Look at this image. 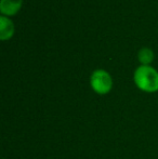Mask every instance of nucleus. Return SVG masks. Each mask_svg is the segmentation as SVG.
I'll list each match as a JSON object with an SVG mask.
<instances>
[{
	"label": "nucleus",
	"mask_w": 158,
	"mask_h": 159,
	"mask_svg": "<svg viewBox=\"0 0 158 159\" xmlns=\"http://www.w3.org/2000/svg\"><path fill=\"white\" fill-rule=\"evenodd\" d=\"M134 84L140 90L147 93L158 91V71L150 65H141L133 75Z\"/></svg>",
	"instance_id": "nucleus-1"
},
{
	"label": "nucleus",
	"mask_w": 158,
	"mask_h": 159,
	"mask_svg": "<svg viewBox=\"0 0 158 159\" xmlns=\"http://www.w3.org/2000/svg\"><path fill=\"white\" fill-rule=\"evenodd\" d=\"M90 84L92 90L97 94H107L113 88L112 76L104 69H97L91 74Z\"/></svg>",
	"instance_id": "nucleus-2"
},
{
	"label": "nucleus",
	"mask_w": 158,
	"mask_h": 159,
	"mask_svg": "<svg viewBox=\"0 0 158 159\" xmlns=\"http://www.w3.org/2000/svg\"><path fill=\"white\" fill-rule=\"evenodd\" d=\"M23 0H1L0 12L3 15H14L21 9Z\"/></svg>",
	"instance_id": "nucleus-3"
},
{
	"label": "nucleus",
	"mask_w": 158,
	"mask_h": 159,
	"mask_svg": "<svg viewBox=\"0 0 158 159\" xmlns=\"http://www.w3.org/2000/svg\"><path fill=\"white\" fill-rule=\"evenodd\" d=\"M14 33V25L13 22L9 17L1 15L0 16V39L7 40L11 38Z\"/></svg>",
	"instance_id": "nucleus-4"
},
{
	"label": "nucleus",
	"mask_w": 158,
	"mask_h": 159,
	"mask_svg": "<svg viewBox=\"0 0 158 159\" xmlns=\"http://www.w3.org/2000/svg\"><path fill=\"white\" fill-rule=\"evenodd\" d=\"M138 59L142 65H150L154 60V52L150 48H142L138 53Z\"/></svg>",
	"instance_id": "nucleus-5"
}]
</instances>
